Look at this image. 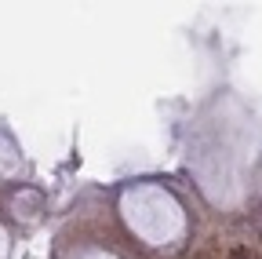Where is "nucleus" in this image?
I'll return each mask as SVG.
<instances>
[{"label": "nucleus", "instance_id": "nucleus-1", "mask_svg": "<svg viewBox=\"0 0 262 259\" xmlns=\"http://www.w3.org/2000/svg\"><path fill=\"white\" fill-rule=\"evenodd\" d=\"M229 259H251V255H248V248H233V252H229Z\"/></svg>", "mask_w": 262, "mask_h": 259}]
</instances>
